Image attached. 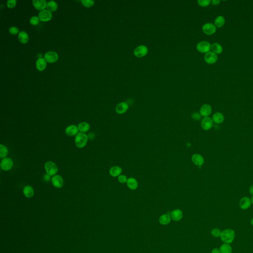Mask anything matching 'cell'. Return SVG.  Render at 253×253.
I'll return each mask as SVG.
<instances>
[{"label": "cell", "mask_w": 253, "mask_h": 253, "mask_svg": "<svg viewBox=\"0 0 253 253\" xmlns=\"http://www.w3.org/2000/svg\"><path fill=\"white\" fill-rule=\"evenodd\" d=\"M235 237V231L232 229L228 228L221 231L220 238L224 243L230 244L234 241Z\"/></svg>", "instance_id": "cell-1"}, {"label": "cell", "mask_w": 253, "mask_h": 253, "mask_svg": "<svg viewBox=\"0 0 253 253\" xmlns=\"http://www.w3.org/2000/svg\"><path fill=\"white\" fill-rule=\"evenodd\" d=\"M88 139V136L83 133H79L75 137V142L76 146L79 148H82L85 146Z\"/></svg>", "instance_id": "cell-2"}, {"label": "cell", "mask_w": 253, "mask_h": 253, "mask_svg": "<svg viewBox=\"0 0 253 253\" xmlns=\"http://www.w3.org/2000/svg\"><path fill=\"white\" fill-rule=\"evenodd\" d=\"M45 168L47 174L50 175V176H54L58 173L57 165L52 161H48L45 163Z\"/></svg>", "instance_id": "cell-3"}, {"label": "cell", "mask_w": 253, "mask_h": 253, "mask_svg": "<svg viewBox=\"0 0 253 253\" xmlns=\"http://www.w3.org/2000/svg\"><path fill=\"white\" fill-rule=\"evenodd\" d=\"M197 50L201 53L207 54L210 52L211 49V45L207 41H202L197 45Z\"/></svg>", "instance_id": "cell-4"}, {"label": "cell", "mask_w": 253, "mask_h": 253, "mask_svg": "<svg viewBox=\"0 0 253 253\" xmlns=\"http://www.w3.org/2000/svg\"><path fill=\"white\" fill-rule=\"evenodd\" d=\"M214 122L210 117H204L201 121V126L205 131H208L213 126Z\"/></svg>", "instance_id": "cell-5"}, {"label": "cell", "mask_w": 253, "mask_h": 253, "mask_svg": "<svg viewBox=\"0 0 253 253\" xmlns=\"http://www.w3.org/2000/svg\"><path fill=\"white\" fill-rule=\"evenodd\" d=\"M202 30L206 34L212 35L216 33L217 28L215 24L212 23H207L203 26Z\"/></svg>", "instance_id": "cell-6"}, {"label": "cell", "mask_w": 253, "mask_h": 253, "mask_svg": "<svg viewBox=\"0 0 253 253\" xmlns=\"http://www.w3.org/2000/svg\"><path fill=\"white\" fill-rule=\"evenodd\" d=\"M13 164L14 163L12 159L10 158H5L1 161V167L4 171H8L12 168Z\"/></svg>", "instance_id": "cell-7"}, {"label": "cell", "mask_w": 253, "mask_h": 253, "mask_svg": "<svg viewBox=\"0 0 253 253\" xmlns=\"http://www.w3.org/2000/svg\"><path fill=\"white\" fill-rule=\"evenodd\" d=\"M218 57L217 54L213 52H210L206 54L204 57V60L206 63L209 64H213L217 62Z\"/></svg>", "instance_id": "cell-8"}, {"label": "cell", "mask_w": 253, "mask_h": 253, "mask_svg": "<svg viewBox=\"0 0 253 253\" xmlns=\"http://www.w3.org/2000/svg\"><path fill=\"white\" fill-rule=\"evenodd\" d=\"M148 53V48L145 45H141L137 47L134 51V55L138 58L145 57Z\"/></svg>", "instance_id": "cell-9"}, {"label": "cell", "mask_w": 253, "mask_h": 253, "mask_svg": "<svg viewBox=\"0 0 253 253\" xmlns=\"http://www.w3.org/2000/svg\"><path fill=\"white\" fill-rule=\"evenodd\" d=\"M251 199L248 197H244L241 199L239 201V206L242 210H247L252 205Z\"/></svg>", "instance_id": "cell-10"}, {"label": "cell", "mask_w": 253, "mask_h": 253, "mask_svg": "<svg viewBox=\"0 0 253 253\" xmlns=\"http://www.w3.org/2000/svg\"><path fill=\"white\" fill-rule=\"evenodd\" d=\"M212 113V107L208 104L203 105L200 109V114L204 117H209Z\"/></svg>", "instance_id": "cell-11"}, {"label": "cell", "mask_w": 253, "mask_h": 253, "mask_svg": "<svg viewBox=\"0 0 253 253\" xmlns=\"http://www.w3.org/2000/svg\"><path fill=\"white\" fill-rule=\"evenodd\" d=\"M45 59L49 63H54L58 61V55L55 52H48L45 55Z\"/></svg>", "instance_id": "cell-12"}, {"label": "cell", "mask_w": 253, "mask_h": 253, "mask_svg": "<svg viewBox=\"0 0 253 253\" xmlns=\"http://www.w3.org/2000/svg\"><path fill=\"white\" fill-rule=\"evenodd\" d=\"M39 18L42 21H49L52 18V14L48 10L41 11L39 14Z\"/></svg>", "instance_id": "cell-13"}, {"label": "cell", "mask_w": 253, "mask_h": 253, "mask_svg": "<svg viewBox=\"0 0 253 253\" xmlns=\"http://www.w3.org/2000/svg\"><path fill=\"white\" fill-rule=\"evenodd\" d=\"M52 182L53 186L58 189L62 187L63 185V180L62 177L59 175H55L52 178Z\"/></svg>", "instance_id": "cell-14"}, {"label": "cell", "mask_w": 253, "mask_h": 253, "mask_svg": "<svg viewBox=\"0 0 253 253\" xmlns=\"http://www.w3.org/2000/svg\"><path fill=\"white\" fill-rule=\"evenodd\" d=\"M191 160L193 163L198 166H201L204 163V158L202 156L199 154H194L191 158Z\"/></svg>", "instance_id": "cell-15"}, {"label": "cell", "mask_w": 253, "mask_h": 253, "mask_svg": "<svg viewBox=\"0 0 253 253\" xmlns=\"http://www.w3.org/2000/svg\"><path fill=\"white\" fill-rule=\"evenodd\" d=\"M129 109V105L126 102H122L119 103L116 107V112L119 114L125 113Z\"/></svg>", "instance_id": "cell-16"}, {"label": "cell", "mask_w": 253, "mask_h": 253, "mask_svg": "<svg viewBox=\"0 0 253 253\" xmlns=\"http://www.w3.org/2000/svg\"><path fill=\"white\" fill-rule=\"evenodd\" d=\"M78 131V128L76 126L74 125L67 126L65 130L66 135L71 136L77 135L79 133Z\"/></svg>", "instance_id": "cell-17"}, {"label": "cell", "mask_w": 253, "mask_h": 253, "mask_svg": "<svg viewBox=\"0 0 253 253\" xmlns=\"http://www.w3.org/2000/svg\"><path fill=\"white\" fill-rule=\"evenodd\" d=\"M212 120L216 124H221L224 122V116L223 113L220 112H216L212 116Z\"/></svg>", "instance_id": "cell-18"}, {"label": "cell", "mask_w": 253, "mask_h": 253, "mask_svg": "<svg viewBox=\"0 0 253 253\" xmlns=\"http://www.w3.org/2000/svg\"><path fill=\"white\" fill-rule=\"evenodd\" d=\"M33 3L35 8L38 10L43 11L47 5L45 0H33Z\"/></svg>", "instance_id": "cell-19"}, {"label": "cell", "mask_w": 253, "mask_h": 253, "mask_svg": "<svg viewBox=\"0 0 253 253\" xmlns=\"http://www.w3.org/2000/svg\"><path fill=\"white\" fill-rule=\"evenodd\" d=\"M183 217V212L180 209H176L173 211L171 214V219L175 221H179L182 219Z\"/></svg>", "instance_id": "cell-20"}, {"label": "cell", "mask_w": 253, "mask_h": 253, "mask_svg": "<svg viewBox=\"0 0 253 253\" xmlns=\"http://www.w3.org/2000/svg\"><path fill=\"white\" fill-rule=\"evenodd\" d=\"M128 187L131 190H136L138 189L139 183L136 179L133 177H130L126 182Z\"/></svg>", "instance_id": "cell-21"}, {"label": "cell", "mask_w": 253, "mask_h": 253, "mask_svg": "<svg viewBox=\"0 0 253 253\" xmlns=\"http://www.w3.org/2000/svg\"><path fill=\"white\" fill-rule=\"evenodd\" d=\"M122 172V169L120 167L113 166L110 168L109 170L110 175L113 177H117L121 175Z\"/></svg>", "instance_id": "cell-22"}, {"label": "cell", "mask_w": 253, "mask_h": 253, "mask_svg": "<svg viewBox=\"0 0 253 253\" xmlns=\"http://www.w3.org/2000/svg\"><path fill=\"white\" fill-rule=\"evenodd\" d=\"M36 67L39 71H43L45 69L47 63L45 58H40L36 61Z\"/></svg>", "instance_id": "cell-23"}, {"label": "cell", "mask_w": 253, "mask_h": 253, "mask_svg": "<svg viewBox=\"0 0 253 253\" xmlns=\"http://www.w3.org/2000/svg\"><path fill=\"white\" fill-rule=\"evenodd\" d=\"M225 23H226V19L224 17L221 15L216 17L214 21L215 26L216 27L219 28H220L224 26Z\"/></svg>", "instance_id": "cell-24"}, {"label": "cell", "mask_w": 253, "mask_h": 253, "mask_svg": "<svg viewBox=\"0 0 253 253\" xmlns=\"http://www.w3.org/2000/svg\"><path fill=\"white\" fill-rule=\"evenodd\" d=\"M23 194L27 198H31L34 194V191L33 187L30 186H25L23 189Z\"/></svg>", "instance_id": "cell-25"}, {"label": "cell", "mask_w": 253, "mask_h": 253, "mask_svg": "<svg viewBox=\"0 0 253 253\" xmlns=\"http://www.w3.org/2000/svg\"><path fill=\"white\" fill-rule=\"evenodd\" d=\"M219 249L220 253H232L233 252V248L230 244H223Z\"/></svg>", "instance_id": "cell-26"}, {"label": "cell", "mask_w": 253, "mask_h": 253, "mask_svg": "<svg viewBox=\"0 0 253 253\" xmlns=\"http://www.w3.org/2000/svg\"><path fill=\"white\" fill-rule=\"evenodd\" d=\"M211 50L215 54H220L223 52V48L219 43H215L211 45Z\"/></svg>", "instance_id": "cell-27"}, {"label": "cell", "mask_w": 253, "mask_h": 253, "mask_svg": "<svg viewBox=\"0 0 253 253\" xmlns=\"http://www.w3.org/2000/svg\"><path fill=\"white\" fill-rule=\"evenodd\" d=\"M171 220V216L168 214H164L159 217V223L163 225H167L170 223Z\"/></svg>", "instance_id": "cell-28"}, {"label": "cell", "mask_w": 253, "mask_h": 253, "mask_svg": "<svg viewBox=\"0 0 253 253\" xmlns=\"http://www.w3.org/2000/svg\"><path fill=\"white\" fill-rule=\"evenodd\" d=\"M18 39L19 41L22 44H26L28 41V35L27 33L24 31H21L18 35Z\"/></svg>", "instance_id": "cell-29"}, {"label": "cell", "mask_w": 253, "mask_h": 253, "mask_svg": "<svg viewBox=\"0 0 253 253\" xmlns=\"http://www.w3.org/2000/svg\"><path fill=\"white\" fill-rule=\"evenodd\" d=\"M78 128L79 130L81 132L85 133L89 130L90 129V125L88 123L82 122L79 124Z\"/></svg>", "instance_id": "cell-30"}, {"label": "cell", "mask_w": 253, "mask_h": 253, "mask_svg": "<svg viewBox=\"0 0 253 253\" xmlns=\"http://www.w3.org/2000/svg\"><path fill=\"white\" fill-rule=\"evenodd\" d=\"M8 154V149L5 146L3 145H0V158L4 159L7 157Z\"/></svg>", "instance_id": "cell-31"}, {"label": "cell", "mask_w": 253, "mask_h": 253, "mask_svg": "<svg viewBox=\"0 0 253 253\" xmlns=\"http://www.w3.org/2000/svg\"><path fill=\"white\" fill-rule=\"evenodd\" d=\"M47 7L50 11H55L58 8V4L55 1H51L47 4Z\"/></svg>", "instance_id": "cell-32"}, {"label": "cell", "mask_w": 253, "mask_h": 253, "mask_svg": "<svg viewBox=\"0 0 253 253\" xmlns=\"http://www.w3.org/2000/svg\"><path fill=\"white\" fill-rule=\"evenodd\" d=\"M221 231L220 229L218 228H213L211 231V234H212L213 236L216 238H218V237H220V235H221Z\"/></svg>", "instance_id": "cell-33"}, {"label": "cell", "mask_w": 253, "mask_h": 253, "mask_svg": "<svg viewBox=\"0 0 253 253\" xmlns=\"http://www.w3.org/2000/svg\"><path fill=\"white\" fill-rule=\"evenodd\" d=\"M81 2L82 4L85 7L88 8L92 7L95 4V2L93 0H82Z\"/></svg>", "instance_id": "cell-34"}, {"label": "cell", "mask_w": 253, "mask_h": 253, "mask_svg": "<svg viewBox=\"0 0 253 253\" xmlns=\"http://www.w3.org/2000/svg\"><path fill=\"white\" fill-rule=\"evenodd\" d=\"M211 3V1L210 0H199L198 1V4L202 7H207Z\"/></svg>", "instance_id": "cell-35"}, {"label": "cell", "mask_w": 253, "mask_h": 253, "mask_svg": "<svg viewBox=\"0 0 253 253\" xmlns=\"http://www.w3.org/2000/svg\"><path fill=\"white\" fill-rule=\"evenodd\" d=\"M128 179V178H127V177H126V176H125V175H121L118 177V182L120 183H122V184H124V183H126Z\"/></svg>", "instance_id": "cell-36"}, {"label": "cell", "mask_w": 253, "mask_h": 253, "mask_svg": "<svg viewBox=\"0 0 253 253\" xmlns=\"http://www.w3.org/2000/svg\"><path fill=\"white\" fill-rule=\"evenodd\" d=\"M30 22L31 24L33 25H37L39 22V18L38 17H32L30 19Z\"/></svg>", "instance_id": "cell-37"}, {"label": "cell", "mask_w": 253, "mask_h": 253, "mask_svg": "<svg viewBox=\"0 0 253 253\" xmlns=\"http://www.w3.org/2000/svg\"><path fill=\"white\" fill-rule=\"evenodd\" d=\"M17 4V1L15 0H9L7 1V6L9 8H13L15 7Z\"/></svg>", "instance_id": "cell-38"}, {"label": "cell", "mask_w": 253, "mask_h": 253, "mask_svg": "<svg viewBox=\"0 0 253 253\" xmlns=\"http://www.w3.org/2000/svg\"><path fill=\"white\" fill-rule=\"evenodd\" d=\"M9 32L11 34L16 35L19 32V30L16 27H11L9 29Z\"/></svg>", "instance_id": "cell-39"}, {"label": "cell", "mask_w": 253, "mask_h": 253, "mask_svg": "<svg viewBox=\"0 0 253 253\" xmlns=\"http://www.w3.org/2000/svg\"><path fill=\"white\" fill-rule=\"evenodd\" d=\"M202 116L200 113H194L192 115V118L196 121H199L201 119Z\"/></svg>", "instance_id": "cell-40"}, {"label": "cell", "mask_w": 253, "mask_h": 253, "mask_svg": "<svg viewBox=\"0 0 253 253\" xmlns=\"http://www.w3.org/2000/svg\"><path fill=\"white\" fill-rule=\"evenodd\" d=\"M43 178H44V180L45 181V182H50V180H51V176H50V175H48V174H46V175H45Z\"/></svg>", "instance_id": "cell-41"}, {"label": "cell", "mask_w": 253, "mask_h": 253, "mask_svg": "<svg viewBox=\"0 0 253 253\" xmlns=\"http://www.w3.org/2000/svg\"><path fill=\"white\" fill-rule=\"evenodd\" d=\"M220 0H212L211 1V3L214 6H217L220 4Z\"/></svg>", "instance_id": "cell-42"}, {"label": "cell", "mask_w": 253, "mask_h": 253, "mask_svg": "<svg viewBox=\"0 0 253 253\" xmlns=\"http://www.w3.org/2000/svg\"><path fill=\"white\" fill-rule=\"evenodd\" d=\"M211 253H220V249H218V248H214V249H213Z\"/></svg>", "instance_id": "cell-43"}, {"label": "cell", "mask_w": 253, "mask_h": 253, "mask_svg": "<svg viewBox=\"0 0 253 253\" xmlns=\"http://www.w3.org/2000/svg\"><path fill=\"white\" fill-rule=\"evenodd\" d=\"M249 192L250 193L251 195L253 196V184L251 185L249 188Z\"/></svg>", "instance_id": "cell-44"}, {"label": "cell", "mask_w": 253, "mask_h": 253, "mask_svg": "<svg viewBox=\"0 0 253 253\" xmlns=\"http://www.w3.org/2000/svg\"><path fill=\"white\" fill-rule=\"evenodd\" d=\"M251 224L253 226V218H252V220H251Z\"/></svg>", "instance_id": "cell-45"}, {"label": "cell", "mask_w": 253, "mask_h": 253, "mask_svg": "<svg viewBox=\"0 0 253 253\" xmlns=\"http://www.w3.org/2000/svg\"><path fill=\"white\" fill-rule=\"evenodd\" d=\"M251 201H252V205H253V196H252V198H251Z\"/></svg>", "instance_id": "cell-46"}]
</instances>
